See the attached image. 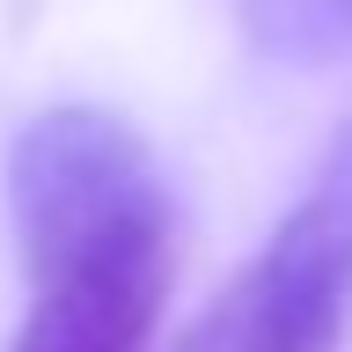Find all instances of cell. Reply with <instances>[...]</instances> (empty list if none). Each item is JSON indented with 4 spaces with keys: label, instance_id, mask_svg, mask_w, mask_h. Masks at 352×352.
<instances>
[{
    "label": "cell",
    "instance_id": "cell-1",
    "mask_svg": "<svg viewBox=\"0 0 352 352\" xmlns=\"http://www.w3.org/2000/svg\"><path fill=\"white\" fill-rule=\"evenodd\" d=\"M8 213L22 242V316L8 352H147L176 279L169 176L147 140L96 103L30 118L8 147Z\"/></svg>",
    "mask_w": 352,
    "mask_h": 352
},
{
    "label": "cell",
    "instance_id": "cell-2",
    "mask_svg": "<svg viewBox=\"0 0 352 352\" xmlns=\"http://www.w3.org/2000/svg\"><path fill=\"white\" fill-rule=\"evenodd\" d=\"M352 330V125L323 147L257 257L198 308L169 352H338Z\"/></svg>",
    "mask_w": 352,
    "mask_h": 352
},
{
    "label": "cell",
    "instance_id": "cell-3",
    "mask_svg": "<svg viewBox=\"0 0 352 352\" xmlns=\"http://www.w3.org/2000/svg\"><path fill=\"white\" fill-rule=\"evenodd\" d=\"M242 37L272 66H338L352 59V0H242Z\"/></svg>",
    "mask_w": 352,
    "mask_h": 352
}]
</instances>
